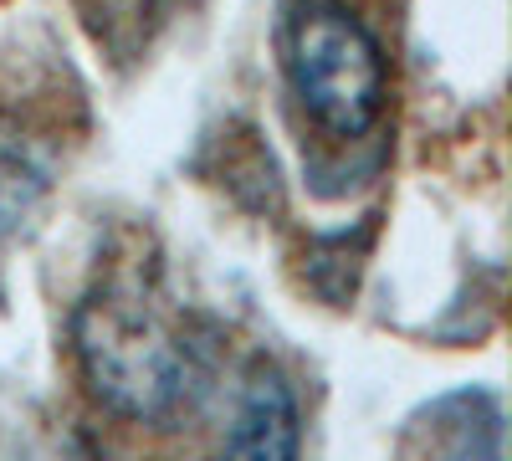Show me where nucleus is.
I'll list each match as a JSON object with an SVG mask.
<instances>
[{
  "instance_id": "nucleus-1",
  "label": "nucleus",
  "mask_w": 512,
  "mask_h": 461,
  "mask_svg": "<svg viewBox=\"0 0 512 461\" xmlns=\"http://www.w3.org/2000/svg\"><path fill=\"white\" fill-rule=\"evenodd\" d=\"M72 339L93 395L134 421H164L200 385V349L139 282L98 287L77 308Z\"/></svg>"
},
{
  "instance_id": "nucleus-2",
  "label": "nucleus",
  "mask_w": 512,
  "mask_h": 461,
  "mask_svg": "<svg viewBox=\"0 0 512 461\" xmlns=\"http://www.w3.org/2000/svg\"><path fill=\"white\" fill-rule=\"evenodd\" d=\"M287 72L292 88L338 139H359L384 108V52L374 31L338 0H303L287 21Z\"/></svg>"
},
{
  "instance_id": "nucleus-3",
  "label": "nucleus",
  "mask_w": 512,
  "mask_h": 461,
  "mask_svg": "<svg viewBox=\"0 0 512 461\" xmlns=\"http://www.w3.org/2000/svg\"><path fill=\"white\" fill-rule=\"evenodd\" d=\"M400 461H507L502 405L487 390H456L410 415Z\"/></svg>"
},
{
  "instance_id": "nucleus-4",
  "label": "nucleus",
  "mask_w": 512,
  "mask_h": 461,
  "mask_svg": "<svg viewBox=\"0 0 512 461\" xmlns=\"http://www.w3.org/2000/svg\"><path fill=\"white\" fill-rule=\"evenodd\" d=\"M297 441H303V426H297L292 385L282 380V369L256 364L216 461H297Z\"/></svg>"
},
{
  "instance_id": "nucleus-5",
  "label": "nucleus",
  "mask_w": 512,
  "mask_h": 461,
  "mask_svg": "<svg viewBox=\"0 0 512 461\" xmlns=\"http://www.w3.org/2000/svg\"><path fill=\"white\" fill-rule=\"evenodd\" d=\"M41 195H47V159L16 123L0 118V236L21 231L36 216Z\"/></svg>"
}]
</instances>
